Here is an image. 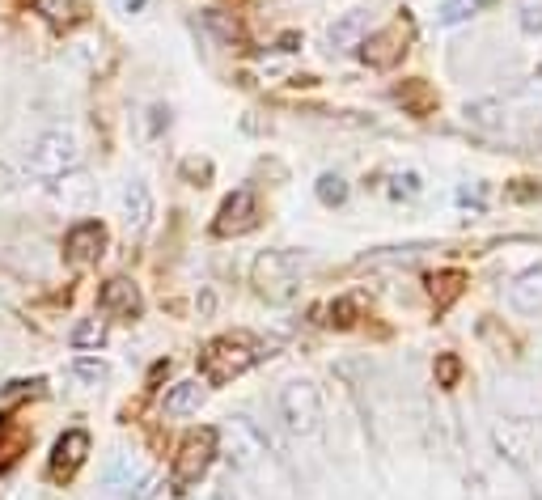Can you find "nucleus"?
Listing matches in <instances>:
<instances>
[{
  "mask_svg": "<svg viewBox=\"0 0 542 500\" xmlns=\"http://www.w3.org/2000/svg\"><path fill=\"white\" fill-rule=\"evenodd\" d=\"M255 361H259V348L250 344L246 335H221L200 352V369H204V378L212 386H225L233 378H242Z\"/></svg>",
  "mask_w": 542,
  "mask_h": 500,
  "instance_id": "obj_1",
  "label": "nucleus"
},
{
  "mask_svg": "<svg viewBox=\"0 0 542 500\" xmlns=\"http://www.w3.org/2000/svg\"><path fill=\"white\" fill-rule=\"evenodd\" d=\"M250 280H255L259 297L276 301V306H284V301L297 297V284H301V259L293 255V250H263V255L255 259V272H250Z\"/></svg>",
  "mask_w": 542,
  "mask_h": 500,
  "instance_id": "obj_2",
  "label": "nucleus"
},
{
  "mask_svg": "<svg viewBox=\"0 0 542 500\" xmlns=\"http://www.w3.org/2000/svg\"><path fill=\"white\" fill-rule=\"evenodd\" d=\"M216 437L225 441V454H229V462H233V471L259 475L267 462H271V454H267V437H263L246 416H233Z\"/></svg>",
  "mask_w": 542,
  "mask_h": 500,
  "instance_id": "obj_3",
  "label": "nucleus"
},
{
  "mask_svg": "<svg viewBox=\"0 0 542 500\" xmlns=\"http://www.w3.org/2000/svg\"><path fill=\"white\" fill-rule=\"evenodd\" d=\"M77 162H81V140L64 128L43 132L30 149V170L39 178H64V174L77 170Z\"/></svg>",
  "mask_w": 542,
  "mask_h": 500,
  "instance_id": "obj_4",
  "label": "nucleus"
},
{
  "mask_svg": "<svg viewBox=\"0 0 542 500\" xmlns=\"http://www.w3.org/2000/svg\"><path fill=\"white\" fill-rule=\"evenodd\" d=\"M280 420L293 437H314L322 428V399L314 382H288L280 390Z\"/></svg>",
  "mask_w": 542,
  "mask_h": 500,
  "instance_id": "obj_5",
  "label": "nucleus"
},
{
  "mask_svg": "<svg viewBox=\"0 0 542 500\" xmlns=\"http://www.w3.org/2000/svg\"><path fill=\"white\" fill-rule=\"evenodd\" d=\"M212 454H216V428H195V433H187L183 445H178V458H174V488L200 484V475L212 467Z\"/></svg>",
  "mask_w": 542,
  "mask_h": 500,
  "instance_id": "obj_6",
  "label": "nucleus"
},
{
  "mask_svg": "<svg viewBox=\"0 0 542 500\" xmlns=\"http://www.w3.org/2000/svg\"><path fill=\"white\" fill-rule=\"evenodd\" d=\"M255 225H259V200L250 187H242L221 204V212H216V221H212V234L216 238H242Z\"/></svg>",
  "mask_w": 542,
  "mask_h": 500,
  "instance_id": "obj_7",
  "label": "nucleus"
},
{
  "mask_svg": "<svg viewBox=\"0 0 542 500\" xmlns=\"http://www.w3.org/2000/svg\"><path fill=\"white\" fill-rule=\"evenodd\" d=\"M106 488L119 492V496L144 500L153 492V475H149V467H144L136 454H115L111 467H106Z\"/></svg>",
  "mask_w": 542,
  "mask_h": 500,
  "instance_id": "obj_8",
  "label": "nucleus"
},
{
  "mask_svg": "<svg viewBox=\"0 0 542 500\" xmlns=\"http://www.w3.org/2000/svg\"><path fill=\"white\" fill-rule=\"evenodd\" d=\"M356 47H360V60H365L369 68H394L407 51V30L403 26L377 30V34H369V39H360Z\"/></svg>",
  "mask_w": 542,
  "mask_h": 500,
  "instance_id": "obj_9",
  "label": "nucleus"
},
{
  "mask_svg": "<svg viewBox=\"0 0 542 500\" xmlns=\"http://www.w3.org/2000/svg\"><path fill=\"white\" fill-rule=\"evenodd\" d=\"M106 250V229L98 221H81V225H72L68 229V238H64V259L72 267H89V263H98V255Z\"/></svg>",
  "mask_w": 542,
  "mask_h": 500,
  "instance_id": "obj_10",
  "label": "nucleus"
},
{
  "mask_svg": "<svg viewBox=\"0 0 542 500\" xmlns=\"http://www.w3.org/2000/svg\"><path fill=\"white\" fill-rule=\"evenodd\" d=\"M492 441H496V450L513 462V467H526L530 454H534V433H530L526 420H500L492 428Z\"/></svg>",
  "mask_w": 542,
  "mask_h": 500,
  "instance_id": "obj_11",
  "label": "nucleus"
},
{
  "mask_svg": "<svg viewBox=\"0 0 542 500\" xmlns=\"http://www.w3.org/2000/svg\"><path fill=\"white\" fill-rule=\"evenodd\" d=\"M85 454H89V433L85 428H68L56 441V450H51V479H72L81 471Z\"/></svg>",
  "mask_w": 542,
  "mask_h": 500,
  "instance_id": "obj_12",
  "label": "nucleus"
},
{
  "mask_svg": "<svg viewBox=\"0 0 542 500\" xmlns=\"http://www.w3.org/2000/svg\"><path fill=\"white\" fill-rule=\"evenodd\" d=\"M98 301H102V310H106V314H119V318H128V323L140 314V289H136L128 276L106 280V284H102V293H98Z\"/></svg>",
  "mask_w": 542,
  "mask_h": 500,
  "instance_id": "obj_13",
  "label": "nucleus"
},
{
  "mask_svg": "<svg viewBox=\"0 0 542 500\" xmlns=\"http://www.w3.org/2000/svg\"><path fill=\"white\" fill-rule=\"evenodd\" d=\"M509 301L517 314H542V263L526 267V272L509 284Z\"/></svg>",
  "mask_w": 542,
  "mask_h": 500,
  "instance_id": "obj_14",
  "label": "nucleus"
},
{
  "mask_svg": "<svg viewBox=\"0 0 542 500\" xmlns=\"http://www.w3.org/2000/svg\"><path fill=\"white\" fill-rule=\"evenodd\" d=\"M123 217H128L132 229H144L153 217V191L144 178H128V187H123Z\"/></svg>",
  "mask_w": 542,
  "mask_h": 500,
  "instance_id": "obj_15",
  "label": "nucleus"
},
{
  "mask_svg": "<svg viewBox=\"0 0 542 500\" xmlns=\"http://www.w3.org/2000/svg\"><path fill=\"white\" fill-rule=\"evenodd\" d=\"M360 39H365V13H343L339 22H331V30H327V43L335 47V51H348V47H356Z\"/></svg>",
  "mask_w": 542,
  "mask_h": 500,
  "instance_id": "obj_16",
  "label": "nucleus"
},
{
  "mask_svg": "<svg viewBox=\"0 0 542 500\" xmlns=\"http://www.w3.org/2000/svg\"><path fill=\"white\" fill-rule=\"evenodd\" d=\"M466 123L479 128V132H500L504 128V102H496V98L466 102Z\"/></svg>",
  "mask_w": 542,
  "mask_h": 500,
  "instance_id": "obj_17",
  "label": "nucleus"
},
{
  "mask_svg": "<svg viewBox=\"0 0 542 500\" xmlns=\"http://www.w3.org/2000/svg\"><path fill=\"white\" fill-rule=\"evenodd\" d=\"M200 403H204L200 382H178V386L166 390V412L170 416H191V412H200Z\"/></svg>",
  "mask_w": 542,
  "mask_h": 500,
  "instance_id": "obj_18",
  "label": "nucleus"
},
{
  "mask_svg": "<svg viewBox=\"0 0 542 500\" xmlns=\"http://www.w3.org/2000/svg\"><path fill=\"white\" fill-rule=\"evenodd\" d=\"M56 200L64 208H89V204H94V183H89L85 174H68L64 183L56 187Z\"/></svg>",
  "mask_w": 542,
  "mask_h": 500,
  "instance_id": "obj_19",
  "label": "nucleus"
},
{
  "mask_svg": "<svg viewBox=\"0 0 542 500\" xmlns=\"http://www.w3.org/2000/svg\"><path fill=\"white\" fill-rule=\"evenodd\" d=\"M466 289V276L462 272H441V276H432V301H437V310H449L454 301L462 297Z\"/></svg>",
  "mask_w": 542,
  "mask_h": 500,
  "instance_id": "obj_20",
  "label": "nucleus"
},
{
  "mask_svg": "<svg viewBox=\"0 0 542 500\" xmlns=\"http://www.w3.org/2000/svg\"><path fill=\"white\" fill-rule=\"evenodd\" d=\"M483 5H487V0H445L441 13H437V22L441 26H462V22H471Z\"/></svg>",
  "mask_w": 542,
  "mask_h": 500,
  "instance_id": "obj_21",
  "label": "nucleus"
},
{
  "mask_svg": "<svg viewBox=\"0 0 542 500\" xmlns=\"http://www.w3.org/2000/svg\"><path fill=\"white\" fill-rule=\"evenodd\" d=\"M72 344L77 348H102L106 344V323L102 318H85V323L72 327Z\"/></svg>",
  "mask_w": 542,
  "mask_h": 500,
  "instance_id": "obj_22",
  "label": "nucleus"
},
{
  "mask_svg": "<svg viewBox=\"0 0 542 500\" xmlns=\"http://www.w3.org/2000/svg\"><path fill=\"white\" fill-rule=\"evenodd\" d=\"M318 200L327 208H339L343 200H348V183H343V174H322L318 178Z\"/></svg>",
  "mask_w": 542,
  "mask_h": 500,
  "instance_id": "obj_23",
  "label": "nucleus"
},
{
  "mask_svg": "<svg viewBox=\"0 0 542 500\" xmlns=\"http://www.w3.org/2000/svg\"><path fill=\"white\" fill-rule=\"evenodd\" d=\"M420 191H424V178L415 174V170H403V174L390 178V195H394V200H415Z\"/></svg>",
  "mask_w": 542,
  "mask_h": 500,
  "instance_id": "obj_24",
  "label": "nucleus"
},
{
  "mask_svg": "<svg viewBox=\"0 0 542 500\" xmlns=\"http://www.w3.org/2000/svg\"><path fill=\"white\" fill-rule=\"evenodd\" d=\"M204 22H208V30H216V34H221V39H225V43H238V39H242V30H238V22H229V17H225V13H216V9H212V13H204Z\"/></svg>",
  "mask_w": 542,
  "mask_h": 500,
  "instance_id": "obj_25",
  "label": "nucleus"
},
{
  "mask_svg": "<svg viewBox=\"0 0 542 500\" xmlns=\"http://www.w3.org/2000/svg\"><path fill=\"white\" fill-rule=\"evenodd\" d=\"M72 373H77L81 382H94V386H102V382H106V373H111V369H106L102 361H77V365H72Z\"/></svg>",
  "mask_w": 542,
  "mask_h": 500,
  "instance_id": "obj_26",
  "label": "nucleus"
},
{
  "mask_svg": "<svg viewBox=\"0 0 542 500\" xmlns=\"http://www.w3.org/2000/svg\"><path fill=\"white\" fill-rule=\"evenodd\" d=\"M521 30H526V34H542V0L521 5Z\"/></svg>",
  "mask_w": 542,
  "mask_h": 500,
  "instance_id": "obj_27",
  "label": "nucleus"
},
{
  "mask_svg": "<svg viewBox=\"0 0 542 500\" xmlns=\"http://www.w3.org/2000/svg\"><path fill=\"white\" fill-rule=\"evenodd\" d=\"M437 382L441 386H454L458 382V356H441V361H437Z\"/></svg>",
  "mask_w": 542,
  "mask_h": 500,
  "instance_id": "obj_28",
  "label": "nucleus"
},
{
  "mask_svg": "<svg viewBox=\"0 0 542 500\" xmlns=\"http://www.w3.org/2000/svg\"><path fill=\"white\" fill-rule=\"evenodd\" d=\"M39 9L51 17V22H68V17H72L68 13V0H39Z\"/></svg>",
  "mask_w": 542,
  "mask_h": 500,
  "instance_id": "obj_29",
  "label": "nucleus"
},
{
  "mask_svg": "<svg viewBox=\"0 0 542 500\" xmlns=\"http://www.w3.org/2000/svg\"><path fill=\"white\" fill-rule=\"evenodd\" d=\"M115 9H119L123 17H140L144 9H149V0H115Z\"/></svg>",
  "mask_w": 542,
  "mask_h": 500,
  "instance_id": "obj_30",
  "label": "nucleus"
},
{
  "mask_svg": "<svg viewBox=\"0 0 542 500\" xmlns=\"http://www.w3.org/2000/svg\"><path fill=\"white\" fill-rule=\"evenodd\" d=\"M352 306H348V301H339V306H331V318H327V323H335V327H348L352 323Z\"/></svg>",
  "mask_w": 542,
  "mask_h": 500,
  "instance_id": "obj_31",
  "label": "nucleus"
},
{
  "mask_svg": "<svg viewBox=\"0 0 542 500\" xmlns=\"http://www.w3.org/2000/svg\"><path fill=\"white\" fill-rule=\"evenodd\" d=\"M183 174H187V178H208L212 166H208V162H195V157H187V162H183Z\"/></svg>",
  "mask_w": 542,
  "mask_h": 500,
  "instance_id": "obj_32",
  "label": "nucleus"
},
{
  "mask_svg": "<svg viewBox=\"0 0 542 500\" xmlns=\"http://www.w3.org/2000/svg\"><path fill=\"white\" fill-rule=\"evenodd\" d=\"M195 500H233V496H229L225 488H204V492L195 496Z\"/></svg>",
  "mask_w": 542,
  "mask_h": 500,
  "instance_id": "obj_33",
  "label": "nucleus"
},
{
  "mask_svg": "<svg viewBox=\"0 0 542 500\" xmlns=\"http://www.w3.org/2000/svg\"><path fill=\"white\" fill-rule=\"evenodd\" d=\"M538 145H542V128H538Z\"/></svg>",
  "mask_w": 542,
  "mask_h": 500,
  "instance_id": "obj_34",
  "label": "nucleus"
}]
</instances>
